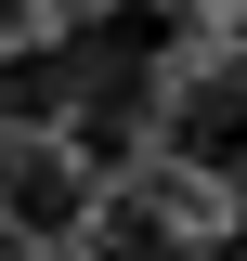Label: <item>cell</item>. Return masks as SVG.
Returning a JSON list of instances; mask_svg holds the SVG:
<instances>
[{"mask_svg": "<svg viewBox=\"0 0 247 261\" xmlns=\"http://www.w3.org/2000/svg\"><path fill=\"white\" fill-rule=\"evenodd\" d=\"M78 118V27H0V130Z\"/></svg>", "mask_w": 247, "mask_h": 261, "instance_id": "2", "label": "cell"}, {"mask_svg": "<svg viewBox=\"0 0 247 261\" xmlns=\"http://www.w3.org/2000/svg\"><path fill=\"white\" fill-rule=\"evenodd\" d=\"M156 130H169V157H195L221 196H234V222H247V39L195 65L182 92H169V118H156Z\"/></svg>", "mask_w": 247, "mask_h": 261, "instance_id": "1", "label": "cell"}, {"mask_svg": "<svg viewBox=\"0 0 247 261\" xmlns=\"http://www.w3.org/2000/svg\"><path fill=\"white\" fill-rule=\"evenodd\" d=\"M0 196H13V130H0Z\"/></svg>", "mask_w": 247, "mask_h": 261, "instance_id": "3", "label": "cell"}]
</instances>
